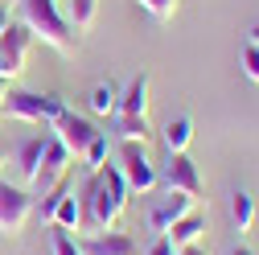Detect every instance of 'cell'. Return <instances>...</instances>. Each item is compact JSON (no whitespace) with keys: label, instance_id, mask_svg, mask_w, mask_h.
<instances>
[{"label":"cell","instance_id":"cell-3","mask_svg":"<svg viewBox=\"0 0 259 255\" xmlns=\"http://www.w3.org/2000/svg\"><path fill=\"white\" fill-rule=\"evenodd\" d=\"M5 111L13 119H25V123H58L66 115V99L62 95H41V91H9L5 95Z\"/></svg>","mask_w":259,"mask_h":255},{"label":"cell","instance_id":"cell-11","mask_svg":"<svg viewBox=\"0 0 259 255\" xmlns=\"http://www.w3.org/2000/svg\"><path fill=\"white\" fill-rule=\"evenodd\" d=\"M189 210H193V198H189V194H173V189H169V198L152 206L148 222H152V231H160V235H165L173 222H177V218H185Z\"/></svg>","mask_w":259,"mask_h":255},{"label":"cell","instance_id":"cell-29","mask_svg":"<svg viewBox=\"0 0 259 255\" xmlns=\"http://www.w3.org/2000/svg\"><path fill=\"white\" fill-rule=\"evenodd\" d=\"M247 41H251V46H259V21H255V25L247 29Z\"/></svg>","mask_w":259,"mask_h":255},{"label":"cell","instance_id":"cell-20","mask_svg":"<svg viewBox=\"0 0 259 255\" xmlns=\"http://www.w3.org/2000/svg\"><path fill=\"white\" fill-rule=\"evenodd\" d=\"M70 5V29H91L95 13H99V0H66Z\"/></svg>","mask_w":259,"mask_h":255},{"label":"cell","instance_id":"cell-32","mask_svg":"<svg viewBox=\"0 0 259 255\" xmlns=\"http://www.w3.org/2000/svg\"><path fill=\"white\" fill-rule=\"evenodd\" d=\"M5 5H13V0H5Z\"/></svg>","mask_w":259,"mask_h":255},{"label":"cell","instance_id":"cell-33","mask_svg":"<svg viewBox=\"0 0 259 255\" xmlns=\"http://www.w3.org/2000/svg\"><path fill=\"white\" fill-rule=\"evenodd\" d=\"M0 161H5V156H0Z\"/></svg>","mask_w":259,"mask_h":255},{"label":"cell","instance_id":"cell-12","mask_svg":"<svg viewBox=\"0 0 259 255\" xmlns=\"http://www.w3.org/2000/svg\"><path fill=\"white\" fill-rule=\"evenodd\" d=\"M82 255H136V239L123 231H107V235H91L87 243H78Z\"/></svg>","mask_w":259,"mask_h":255},{"label":"cell","instance_id":"cell-24","mask_svg":"<svg viewBox=\"0 0 259 255\" xmlns=\"http://www.w3.org/2000/svg\"><path fill=\"white\" fill-rule=\"evenodd\" d=\"M136 5H140V9L156 21V25H165V21L177 13V0H136Z\"/></svg>","mask_w":259,"mask_h":255},{"label":"cell","instance_id":"cell-19","mask_svg":"<svg viewBox=\"0 0 259 255\" xmlns=\"http://www.w3.org/2000/svg\"><path fill=\"white\" fill-rule=\"evenodd\" d=\"M54 222H58L62 231H78V227H82V206H78V198H74V189H70V194L62 198V206L54 210Z\"/></svg>","mask_w":259,"mask_h":255},{"label":"cell","instance_id":"cell-2","mask_svg":"<svg viewBox=\"0 0 259 255\" xmlns=\"http://www.w3.org/2000/svg\"><path fill=\"white\" fill-rule=\"evenodd\" d=\"M17 5H21V21L29 25L33 37H41L46 46H54L58 54H74L78 37H74L70 21L58 13V0H17Z\"/></svg>","mask_w":259,"mask_h":255},{"label":"cell","instance_id":"cell-31","mask_svg":"<svg viewBox=\"0 0 259 255\" xmlns=\"http://www.w3.org/2000/svg\"><path fill=\"white\" fill-rule=\"evenodd\" d=\"M5 95H9V82H5V78H0V99H5Z\"/></svg>","mask_w":259,"mask_h":255},{"label":"cell","instance_id":"cell-16","mask_svg":"<svg viewBox=\"0 0 259 255\" xmlns=\"http://www.w3.org/2000/svg\"><path fill=\"white\" fill-rule=\"evenodd\" d=\"M189 140H193V119L189 115H177V119L165 123V148L169 152H185Z\"/></svg>","mask_w":259,"mask_h":255},{"label":"cell","instance_id":"cell-1","mask_svg":"<svg viewBox=\"0 0 259 255\" xmlns=\"http://www.w3.org/2000/svg\"><path fill=\"white\" fill-rule=\"evenodd\" d=\"M127 181L115 165H103V169H95L87 173L82 181V194H78V206H82V227L91 231H111L119 214L127 210Z\"/></svg>","mask_w":259,"mask_h":255},{"label":"cell","instance_id":"cell-28","mask_svg":"<svg viewBox=\"0 0 259 255\" xmlns=\"http://www.w3.org/2000/svg\"><path fill=\"white\" fill-rule=\"evenodd\" d=\"M5 29H9V5L0 0V33H5Z\"/></svg>","mask_w":259,"mask_h":255},{"label":"cell","instance_id":"cell-10","mask_svg":"<svg viewBox=\"0 0 259 255\" xmlns=\"http://www.w3.org/2000/svg\"><path fill=\"white\" fill-rule=\"evenodd\" d=\"M46 140L50 132H33L17 144V169L25 177V185H37V173H41V156H46Z\"/></svg>","mask_w":259,"mask_h":255},{"label":"cell","instance_id":"cell-5","mask_svg":"<svg viewBox=\"0 0 259 255\" xmlns=\"http://www.w3.org/2000/svg\"><path fill=\"white\" fill-rule=\"evenodd\" d=\"M29 214H33V194L25 185L0 181V235H21Z\"/></svg>","mask_w":259,"mask_h":255},{"label":"cell","instance_id":"cell-18","mask_svg":"<svg viewBox=\"0 0 259 255\" xmlns=\"http://www.w3.org/2000/svg\"><path fill=\"white\" fill-rule=\"evenodd\" d=\"M107 152H111V140H107V132H95V140L87 144V152H82V173H95V169H103L107 165Z\"/></svg>","mask_w":259,"mask_h":255},{"label":"cell","instance_id":"cell-8","mask_svg":"<svg viewBox=\"0 0 259 255\" xmlns=\"http://www.w3.org/2000/svg\"><path fill=\"white\" fill-rule=\"evenodd\" d=\"M70 165H74V156H70V148L62 144L54 132H50V140H46V156H41V173H37V194H46V189H54L62 177H70Z\"/></svg>","mask_w":259,"mask_h":255},{"label":"cell","instance_id":"cell-23","mask_svg":"<svg viewBox=\"0 0 259 255\" xmlns=\"http://www.w3.org/2000/svg\"><path fill=\"white\" fill-rule=\"evenodd\" d=\"M50 247H54V255H82V247L70 239V231H62L58 222H50Z\"/></svg>","mask_w":259,"mask_h":255},{"label":"cell","instance_id":"cell-7","mask_svg":"<svg viewBox=\"0 0 259 255\" xmlns=\"http://www.w3.org/2000/svg\"><path fill=\"white\" fill-rule=\"evenodd\" d=\"M156 177H160L165 189H173V194H189L193 202L202 198V173H198V165H193L185 152H169L165 169H160Z\"/></svg>","mask_w":259,"mask_h":255},{"label":"cell","instance_id":"cell-21","mask_svg":"<svg viewBox=\"0 0 259 255\" xmlns=\"http://www.w3.org/2000/svg\"><path fill=\"white\" fill-rule=\"evenodd\" d=\"M115 136H119V140H140V144H148V119L115 115Z\"/></svg>","mask_w":259,"mask_h":255},{"label":"cell","instance_id":"cell-9","mask_svg":"<svg viewBox=\"0 0 259 255\" xmlns=\"http://www.w3.org/2000/svg\"><path fill=\"white\" fill-rule=\"evenodd\" d=\"M50 128H54V136L70 148V156H82V152H87V144L95 140V128H91L82 115H74V111H66V115H62L58 123H50Z\"/></svg>","mask_w":259,"mask_h":255},{"label":"cell","instance_id":"cell-6","mask_svg":"<svg viewBox=\"0 0 259 255\" xmlns=\"http://www.w3.org/2000/svg\"><path fill=\"white\" fill-rule=\"evenodd\" d=\"M119 173H123V181H127L132 194H148V189L160 185L156 165L148 161V152H144L140 140H123V165H119Z\"/></svg>","mask_w":259,"mask_h":255},{"label":"cell","instance_id":"cell-22","mask_svg":"<svg viewBox=\"0 0 259 255\" xmlns=\"http://www.w3.org/2000/svg\"><path fill=\"white\" fill-rule=\"evenodd\" d=\"M70 194V177H62L54 189H46V194H41V222H54V210L62 206V198H66Z\"/></svg>","mask_w":259,"mask_h":255},{"label":"cell","instance_id":"cell-30","mask_svg":"<svg viewBox=\"0 0 259 255\" xmlns=\"http://www.w3.org/2000/svg\"><path fill=\"white\" fill-rule=\"evenodd\" d=\"M226 255H255V251H251V247H243V243H239V247H231V251H226Z\"/></svg>","mask_w":259,"mask_h":255},{"label":"cell","instance_id":"cell-17","mask_svg":"<svg viewBox=\"0 0 259 255\" xmlns=\"http://www.w3.org/2000/svg\"><path fill=\"white\" fill-rule=\"evenodd\" d=\"M231 218H235V231H239V235L251 231V222H255V198L247 194V189H235V198H231Z\"/></svg>","mask_w":259,"mask_h":255},{"label":"cell","instance_id":"cell-27","mask_svg":"<svg viewBox=\"0 0 259 255\" xmlns=\"http://www.w3.org/2000/svg\"><path fill=\"white\" fill-rule=\"evenodd\" d=\"M177 255H206V251H202L198 243H189V247H177Z\"/></svg>","mask_w":259,"mask_h":255},{"label":"cell","instance_id":"cell-25","mask_svg":"<svg viewBox=\"0 0 259 255\" xmlns=\"http://www.w3.org/2000/svg\"><path fill=\"white\" fill-rule=\"evenodd\" d=\"M239 66H243V74L251 78V82H259V46H243V54H239Z\"/></svg>","mask_w":259,"mask_h":255},{"label":"cell","instance_id":"cell-26","mask_svg":"<svg viewBox=\"0 0 259 255\" xmlns=\"http://www.w3.org/2000/svg\"><path fill=\"white\" fill-rule=\"evenodd\" d=\"M144 255H177V247H173V239H169V235H160V239H156Z\"/></svg>","mask_w":259,"mask_h":255},{"label":"cell","instance_id":"cell-13","mask_svg":"<svg viewBox=\"0 0 259 255\" xmlns=\"http://www.w3.org/2000/svg\"><path fill=\"white\" fill-rule=\"evenodd\" d=\"M115 115H127V119H148V74L140 70L132 82H127V91L119 95V111Z\"/></svg>","mask_w":259,"mask_h":255},{"label":"cell","instance_id":"cell-15","mask_svg":"<svg viewBox=\"0 0 259 255\" xmlns=\"http://www.w3.org/2000/svg\"><path fill=\"white\" fill-rule=\"evenodd\" d=\"M87 103H91V111H95V115H103V119H107V115H115V111H119V91H115L111 82H95Z\"/></svg>","mask_w":259,"mask_h":255},{"label":"cell","instance_id":"cell-4","mask_svg":"<svg viewBox=\"0 0 259 255\" xmlns=\"http://www.w3.org/2000/svg\"><path fill=\"white\" fill-rule=\"evenodd\" d=\"M29 41H33L29 25H25V21H9V29L0 33V78H5V82H13V78L25 74Z\"/></svg>","mask_w":259,"mask_h":255},{"label":"cell","instance_id":"cell-14","mask_svg":"<svg viewBox=\"0 0 259 255\" xmlns=\"http://www.w3.org/2000/svg\"><path fill=\"white\" fill-rule=\"evenodd\" d=\"M202 231H206V214H202V210H189L185 218L173 222L165 235L173 239V247H189V243H198V239H202Z\"/></svg>","mask_w":259,"mask_h":255}]
</instances>
